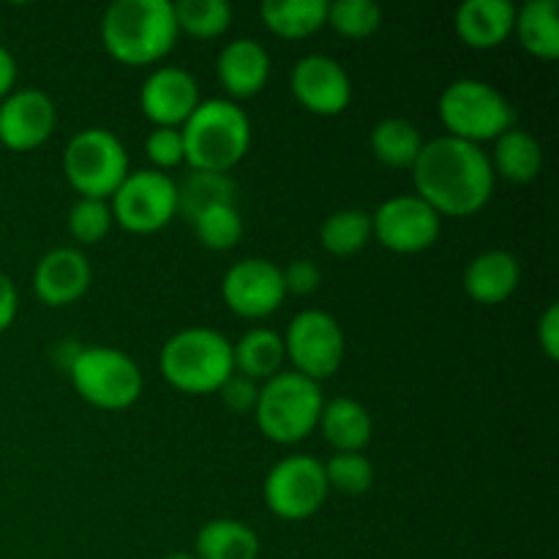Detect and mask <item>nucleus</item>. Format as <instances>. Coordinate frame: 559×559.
<instances>
[{"mask_svg": "<svg viewBox=\"0 0 559 559\" xmlns=\"http://www.w3.org/2000/svg\"><path fill=\"white\" fill-rule=\"evenodd\" d=\"M495 167L489 153L456 136L424 142L413 164L415 194L440 216L467 218L484 211L495 194Z\"/></svg>", "mask_w": 559, "mask_h": 559, "instance_id": "obj_1", "label": "nucleus"}, {"mask_svg": "<svg viewBox=\"0 0 559 559\" xmlns=\"http://www.w3.org/2000/svg\"><path fill=\"white\" fill-rule=\"evenodd\" d=\"M102 44L123 66H151L178 44V22L169 0H118L102 16Z\"/></svg>", "mask_w": 559, "mask_h": 559, "instance_id": "obj_2", "label": "nucleus"}, {"mask_svg": "<svg viewBox=\"0 0 559 559\" xmlns=\"http://www.w3.org/2000/svg\"><path fill=\"white\" fill-rule=\"evenodd\" d=\"M191 173H222L238 167L251 147V120L229 98H205L180 126Z\"/></svg>", "mask_w": 559, "mask_h": 559, "instance_id": "obj_3", "label": "nucleus"}, {"mask_svg": "<svg viewBox=\"0 0 559 559\" xmlns=\"http://www.w3.org/2000/svg\"><path fill=\"white\" fill-rule=\"evenodd\" d=\"M158 371L175 391L189 396L218 393L235 374L233 344L213 328H186L162 347Z\"/></svg>", "mask_w": 559, "mask_h": 559, "instance_id": "obj_4", "label": "nucleus"}, {"mask_svg": "<svg viewBox=\"0 0 559 559\" xmlns=\"http://www.w3.org/2000/svg\"><path fill=\"white\" fill-rule=\"evenodd\" d=\"M322 407L325 399L320 382L298 371H278L260 388L254 418L267 440L276 445H295L320 426Z\"/></svg>", "mask_w": 559, "mask_h": 559, "instance_id": "obj_5", "label": "nucleus"}, {"mask_svg": "<svg viewBox=\"0 0 559 559\" xmlns=\"http://www.w3.org/2000/svg\"><path fill=\"white\" fill-rule=\"evenodd\" d=\"M442 126L448 136L473 142H495L497 136L513 129V104L497 91L495 85L484 80H456L442 91L440 104H437Z\"/></svg>", "mask_w": 559, "mask_h": 559, "instance_id": "obj_6", "label": "nucleus"}, {"mask_svg": "<svg viewBox=\"0 0 559 559\" xmlns=\"http://www.w3.org/2000/svg\"><path fill=\"white\" fill-rule=\"evenodd\" d=\"M69 377L80 399L107 413L129 409L142 396L140 366L115 347H80L69 360Z\"/></svg>", "mask_w": 559, "mask_h": 559, "instance_id": "obj_7", "label": "nucleus"}, {"mask_svg": "<svg viewBox=\"0 0 559 559\" xmlns=\"http://www.w3.org/2000/svg\"><path fill=\"white\" fill-rule=\"evenodd\" d=\"M63 173L76 194L107 202L129 178V153L112 131L82 129L66 145Z\"/></svg>", "mask_w": 559, "mask_h": 559, "instance_id": "obj_8", "label": "nucleus"}, {"mask_svg": "<svg viewBox=\"0 0 559 559\" xmlns=\"http://www.w3.org/2000/svg\"><path fill=\"white\" fill-rule=\"evenodd\" d=\"M112 222L126 233L153 235L178 216V183L158 169L129 173L120 189L109 197Z\"/></svg>", "mask_w": 559, "mask_h": 559, "instance_id": "obj_9", "label": "nucleus"}, {"mask_svg": "<svg viewBox=\"0 0 559 559\" xmlns=\"http://www.w3.org/2000/svg\"><path fill=\"white\" fill-rule=\"evenodd\" d=\"M328 478L320 459L309 453H295L273 464L267 473L262 497L273 516L284 522H304L311 519L328 500Z\"/></svg>", "mask_w": 559, "mask_h": 559, "instance_id": "obj_10", "label": "nucleus"}, {"mask_svg": "<svg viewBox=\"0 0 559 559\" xmlns=\"http://www.w3.org/2000/svg\"><path fill=\"white\" fill-rule=\"evenodd\" d=\"M284 355L293 364V371L322 382L336 374L344 364L347 342L344 331L328 311L306 309L293 317L284 333Z\"/></svg>", "mask_w": 559, "mask_h": 559, "instance_id": "obj_11", "label": "nucleus"}, {"mask_svg": "<svg viewBox=\"0 0 559 559\" xmlns=\"http://www.w3.org/2000/svg\"><path fill=\"white\" fill-rule=\"evenodd\" d=\"M442 233V216L418 194H396L371 216V235L393 254H420Z\"/></svg>", "mask_w": 559, "mask_h": 559, "instance_id": "obj_12", "label": "nucleus"}, {"mask_svg": "<svg viewBox=\"0 0 559 559\" xmlns=\"http://www.w3.org/2000/svg\"><path fill=\"white\" fill-rule=\"evenodd\" d=\"M222 298L227 309L243 320L271 317L287 298L282 267L262 257L235 262L222 278Z\"/></svg>", "mask_w": 559, "mask_h": 559, "instance_id": "obj_13", "label": "nucleus"}, {"mask_svg": "<svg viewBox=\"0 0 559 559\" xmlns=\"http://www.w3.org/2000/svg\"><path fill=\"white\" fill-rule=\"evenodd\" d=\"M289 91L304 109L320 118H336L353 102V82L342 63L328 55H306L289 71Z\"/></svg>", "mask_w": 559, "mask_h": 559, "instance_id": "obj_14", "label": "nucleus"}, {"mask_svg": "<svg viewBox=\"0 0 559 559\" xmlns=\"http://www.w3.org/2000/svg\"><path fill=\"white\" fill-rule=\"evenodd\" d=\"M58 126L55 102L38 87L11 91L0 102V145L14 153H31L52 136Z\"/></svg>", "mask_w": 559, "mask_h": 559, "instance_id": "obj_15", "label": "nucleus"}, {"mask_svg": "<svg viewBox=\"0 0 559 559\" xmlns=\"http://www.w3.org/2000/svg\"><path fill=\"white\" fill-rule=\"evenodd\" d=\"M200 102L197 80L178 66H162L140 87V109L156 129H180Z\"/></svg>", "mask_w": 559, "mask_h": 559, "instance_id": "obj_16", "label": "nucleus"}, {"mask_svg": "<svg viewBox=\"0 0 559 559\" xmlns=\"http://www.w3.org/2000/svg\"><path fill=\"white\" fill-rule=\"evenodd\" d=\"M93 282V271L87 257L80 249L71 246H60V249L47 251L38 260L36 271H33V289L41 304L60 309V306H71L87 293Z\"/></svg>", "mask_w": 559, "mask_h": 559, "instance_id": "obj_17", "label": "nucleus"}, {"mask_svg": "<svg viewBox=\"0 0 559 559\" xmlns=\"http://www.w3.org/2000/svg\"><path fill=\"white\" fill-rule=\"evenodd\" d=\"M218 82L227 91L229 102H243L262 93L271 76V55L254 38H235L218 52Z\"/></svg>", "mask_w": 559, "mask_h": 559, "instance_id": "obj_18", "label": "nucleus"}, {"mask_svg": "<svg viewBox=\"0 0 559 559\" xmlns=\"http://www.w3.org/2000/svg\"><path fill=\"white\" fill-rule=\"evenodd\" d=\"M522 282V265L506 249H491L469 260L464 271V293L480 306H500Z\"/></svg>", "mask_w": 559, "mask_h": 559, "instance_id": "obj_19", "label": "nucleus"}, {"mask_svg": "<svg viewBox=\"0 0 559 559\" xmlns=\"http://www.w3.org/2000/svg\"><path fill=\"white\" fill-rule=\"evenodd\" d=\"M516 25L511 0H467L456 11V33L469 49H495L508 41Z\"/></svg>", "mask_w": 559, "mask_h": 559, "instance_id": "obj_20", "label": "nucleus"}, {"mask_svg": "<svg viewBox=\"0 0 559 559\" xmlns=\"http://www.w3.org/2000/svg\"><path fill=\"white\" fill-rule=\"evenodd\" d=\"M320 429L328 445L336 448V453H364V448L371 442V435H374L369 409L347 396L325 402L320 415Z\"/></svg>", "mask_w": 559, "mask_h": 559, "instance_id": "obj_21", "label": "nucleus"}, {"mask_svg": "<svg viewBox=\"0 0 559 559\" xmlns=\"http://www.w3.org/2000/svg\"><path fill=\"white\" fill-rule=\"evenodd\" d=\"M489 158L495 175L516 186L533 183L544 169V147L530 131L522 129H508L506 134L497 136L495 153Z\"/></svg>", "mask_w": 559, "mask_h": 559, "instance_id": "obj_22", "label": "nucleus"}, {"mask_svg": "<svg viewBox=\"0 0 559 559\" xmlns=\"http://www.w3.org/2000/svg\"><path fill=\"white\" fill-rule=\"evenodd\" d=\"M284 360H287L284 338L267 328H251L238 338V344H233L235 374L251 382H267L271 377H276L278 371H284Z\"/></svg>", "mask_w": 559, "mask_h": 559, "instance_id": "obj_23", "label": "nucleus"}, {"mask_svg": "<svg viewBox=\"0 0 559 559\" xmlns=\"http://www.w3.org/2000/svg\"><path fill=\"white\" fill-rule=\"evenodd\" d=\"M260 14L267 31L287 41H298L325 27L328 0H265Z\"/></svg>", "mask_w": 559, "mask_h": 559, "instance_id": "obj_24", "label": "nucleus"}, {"mask_svg": "<svg viewBox=\"0 0 559 559\" xmlns=\"http://www.w3.org/2000/svg\"><path fill=\"white\" fill-rule=\"evenodd\" d=\"M519 44L538 60L559 58V5L557 0H530L516 9Z\"/></svg>", "mask_w": 559, "mask_h": 559, "instance_id": "obj_25", "label": "nucleus"}, {"mask_svg": "<svg viewBox=\"0 0 559 559\" xmlns=\"http://www.w3.org/2000/svg\"><path fill=\"white\" fill-rule=\"evenodd\" d=\"M197 559H257L260 535L238 519H213L197 533Z\"/></svg>", "mask_w": 559, "mask_h": 559, "instance_id": "obj_26", "label": "nucleus"}, {"mask_svg": "<svg viewBox=\"0 0 559 559\" xmlns=\"http://www.w3.org/2000/svg\"><path fill=\"white\" fill-rule=\"evenodd\" d=\"M371 153L380 164L393 169H413L424 151V136L418 126L404 118H385L371 129Z\"/></svg>", "mask_w": 559, "mask_h": 559, "instance_id": "obj_27", "label": "nucleus"}, {"mask_svg": "<svg viewBox=\"0 0 559 559\" xmlns=\"http://www.w3.org/2000/svg\"><path fill=\"white\" fill-rule=\"evenodd\" d=\"M371 240V216L358 207L333 211L320 227V243L333 257H353Z\"/></svg>", "mask_w": 559, "mask_h": 559, "instance_id": "obj_28", "label": "nucleus"}, {"mask_svg": "<svg viewBox=\"0 0 559 559\" xmlns=\"http://www.w3.org/2000/svg\"><path fill=\"white\" fill-rule=\"evenodd\" d=\"M194 233L205 249L229 251L243 238V216L238 211V202H218V205L205 207L191 218Z\"/></svg>", "mask_w": 559, "mask_h": 559, "instance_id": "obj_29", "label": "nucleus"}, {"mask_svg": "<svg viewBox=\"0 0 559 559\" xmlns=\"http://www.w3.org/2000/svg\"><path fill=\"white\" fill-rule=\"evenodd\" d=\"M173 11L178 31L194 38H218L233 22L227 0H180L173 3Z\"/></svg>", "mask_w": 559, "mask_h": 559, "instance_id": "obj_30", "label": "nucleus"}, {"mask_svg": "<svg viewBox=\"0 0 559 559\" xmlns=\"http://www.w3.org/2000/svg\"><path fill=\"white\" fill-rule=\"evenodd\" d=\"M238 189L233 178L222 173H191L183 186H178V211L186 213V218H194L205 207L218 205V202H235Z\"/></svg>", "mask_w": 559, "mask_h": 559, "instance_id": "obj_31", "label": "nucleus"}, {"mask_svg": "<svg viewBox=\"0 0 559 559\" xmlns=\"http://www.w3.org/2000/svg\"><path fill=\"white\" fill-rule=\"evenodd\" d=\"M325 25L344 38H369L380 31L382 9L374 0H336L328 3Z\"/></svg>", "mask_w": 559, "mask_h": 559, "instance_id": "obj_32", "label": "nucleus"}, {"mask_svg": "<svg viewBox=\"0 0 559 559\" xmlns=\"http://www.w3.org/2000/svg\"><path fill=\"white\" fill-rule=\"evenodd\" d=\"M322 467H325L328 489H336L347 497L366 495L374 486V464L364 453H336Z\"/></svg>", "mask_w": 559, "mask_h": 559, "instance_id": "obj_33", "label": "nucleus"}, {"mask_svg": "<svg viewBox=\"0 0 559 559\" xmlns=\"http://www.w3.org/2000/svg\"><path fill=\"white\" fill-rule=\"evenodd\" d=\"M109 227H112V211H109V202L104 200H80L71 205L69 211V233L76 243L93 246L98 240L107 238Z\"/></svg>", "mask_w": 559, "mask_h": 559, "instance_id": "obj_34", "label": "nucleus"}, {"mask_svg": "<svg viewBox=\"0 0 559 559\" xmlns=\"http://www.w3.org/2000/svg\"><path fill=\"white\" fill-rule=\"evenodd\" d=\"M145 153L158 173L175 169L186 162L183 134L180 129H153L145 140Z\"/></svg>", "mask_w": 559, "mask_h": 559, "instance_id": "obj_35", "label": "nucleus"}, {"mask_svg": "<svg viewBox=\"0 0 559 559\" xmlns=\"http://www.w3.org/2000/svg\"><path fill=\"white\" fill-rule=\"evenodd\" d=\"M218 396H222V402L227 404V407L233 409V413L246 415V413H254L257 396H260V388H257V382L246 380V377L233 374L222 385Z\"/></svg>", "mask_w": 559, "mask_h": 559, "instance_id": "obj_36", "label": "nucleus"}, {"mask_svg": "<svg viewBox=\"0 0 559 559\" xmlns=\"http://www.w3.org/2000/svg\"><path fill=\"white\" fill-rule=\"evenodd\" d=\"M287 295H311L322 282L320 267L311 260H295L282 271Z\"/></svg>", "mask_w": 559, "mask_h": 559, "instance_id": "obj_37", "label": "nucleus"}, {"mask_svg": "<svg viewBox=\"0 0 559 559\" xmlns=\"http://www.w3.org/2000/svg\"><path fill=\"white\" fill-rule=\"evenodd\" d=\"M538 342L540 349L546 353V358L557 360L559 358V306L551 304L549 309L544 311L538 322Z\"/></svg>", "mask_w": 559, "mask_h": 559, "instance_id": "obj_38", "label": "nucleus"}, {"mask_svg": "<svg viewBox=\"0 0 559 559\" xmlns=\"http://www.w3.org/2000/svg\"><path fill=\"white\" fill-rule=\"evenodd\" d=\"M16 309H20V295H16L14 282L0 271V333L9 331L16 317Z\"/></svg>", "mask_w": 559, "mask_h": 559, "instance_id": "obj_39", "label": "nucleus"}, {"mask_svg": "<svg viewBox=\"0 0 559 559\" xmlns=\"http://www.w3.org/2000/svg\"><path fill=\"white\" fill-rule=\"evenodd\" d=\"M14 82H16L14 55H11L5 47H0V102L14 91Z\"/></svg>", "mask_w": 559, "mask_h": 559, "instance_id": "obj_40", "label": "nucleus"}, {"mask_svg": "<svg viewBox=\"0 0 559 559\" xmlns=\"http://www.w3.org/2000/svg\"><path fill=\"white\" fill-rule=\"evenodd\" d=\"M164 559H197L194 555H186V551H175V555L164 557Z\"/></svg>", "mask_w": 559, "mask_h": 559, "instance_id": "obj_41", "label": "nucleus"}]
</instances>
